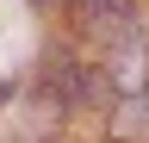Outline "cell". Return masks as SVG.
Segmentation results:
<instances>
[{
	"mask_svg": "<svg viewBox=\"0 0 149 143\" xmlns=\"http://www.w3.org/2000/svg\"><path fill=\"white\" fill-rule=\"evenodd\" d=\"M74 19H81V31L100 50H112V44H124V38H137V6L130 0H74Z\"/></svg>",
	"mask_w": 149,
	"mask_h": 143,
	"instance_id": "6da1fadb",
	"label": "cell"
},
{
	"mask_svg": "<svg viewBox=\"0 0 149 143\" xmlns=\"http://www.w3.org/2000/svg\"><path fill=\"white\" fill-rule=\"evenodd\" d=\"M100 75H106V87H112L118 100H137L143 87H149V38L137 31V38L112 44V50H106V68H100Z\"/></svg>",
	"mask_w": 149,
	"mask_h": 143,
	"instance_id": "7a4b0ae2",
	"label": "cell"
},
{
	"mask_svg": "<svg viewBox=\"0 0 149 143\" xmlns=\"http://www.w3.org/2000/svg\"><path fill=\"white\" fill-rule=\"evenodd\" d=\"M112 137L124 143H149V87L137 100H118V118H112Z\"/></svg>",
	"mask_w": 149,
	"mask_h": 143,
	"instance_id": "3957f363",
	"label": "cell"
},
{
	"mask_svg": "<svg viewBox=\"0 0 149 143\" xmlns=\"http://www.w3.org/2000/svg\"><path fill=\"white\" fill-rule=\"evenodd\" d=\"M44 87H50L56 100H81V62H74V56H68V62L50 56V62H44Z\"/></svg>",
	"mask_w": 149,
	"mask_h": 143,
	"instance_id": "277c9868",
	"label": "cell"
},
{
	"mask_svg": "<svg viewBox=\"0 0 149 143\" xmlns=\"http://www.w3.org/2000/svg\"><path fill=\"white\" fill-rule=\"evenodd\" d=\"M37 6H50V0H37Z\"/></svg>",
	"mask_w": 149,
	"mask_h": 143,
	"instance_id": "5b68a950",
	"label": "cell"
}]
</instances>
